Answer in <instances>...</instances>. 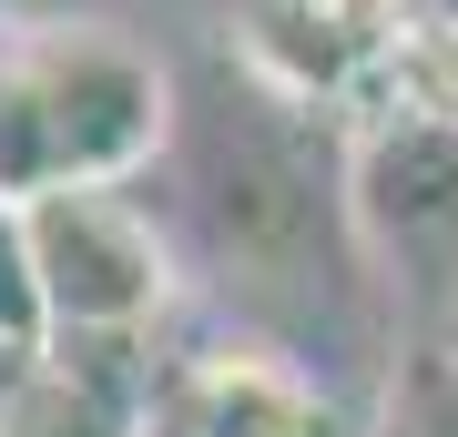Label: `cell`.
Masks as SVG:
<instances>
[{"mask_svg":"<svg viewBox=\"0 0 458 437\" xmlns=\"http://www.w3.org/2000/svg\"><path fill=\"white\" fill-rule=\"evenodd\" d=\"M0 346H41V285L21 255V214L0 204Z\"/></svg>","mask_w":458,"mask_h":437,"instance_id":"9","label":"cell"},{"mask_svg":"<svg viewBox=\"0 0 458 437\" xmlns=\"http://www.w3.org/2000/svg\"><path fill=\"white\" fill-rule=\"evenodd\" d=\"M21 357H31V346H0V397H11V376H21Z\"/></svg>","mask_w":458,"mask_h":437,"instance_id":"10","label":"cell"},{"mask_svg":"<svg viewBox=\"0 0 458 437\" xmlns=\"http://www.w3.org/2000/svg\"><path fill=\"white\" fill-rule=\"evenodd\" d=\"M164 163L194 204V224L214 244L225 275H245L255 295H327L346 285L357 224H346V173L316 153L306 102L265 92L245 62H225L214 81L174 92Z\"/></svg>","mask_w":458,"mask_h":437,"instance_id":"1","label":"cell"},{"mask_svg":"<svg viewBox=\"0 0 458 437\" xmlns=\"http://www.w3.org/2000/svg\"><path fill=\"white\" fill-rule=\"evenodd\" d=\"M164 437H357V417L295 366L285 346H194L153 376V417Z\"/></svg>","mask_w":458,"mask_h":437,"instance_id":"5","label":"cell"},{"mask_svg":"<svg viewBox=\"0 0 458 437\" xmlns=\"http://www.w3.org/2000/svg\"><path fill=\"white\" fill-rule=\"evenodd\" d=\"M132 437H164V427H132Z\"/></svg>","mask_w":458,"mask_h":437,"instance_id":"11","label":"cell"},{"mask_svg":"<svg viewBox=\"0 0 458 437\" xmlns=\"http://www.w3.org/2000/svg\"><path fill=\"white\" fill-rule=\"evenodd\" d=\"M0 437H132V407L113 387L102 357H62V346H31L0 397Z\"/></svg>","mask_w":458,"mask_h":437,"instance_id":"7","label":"cell"},{"mask_svg":"<svg viewBox=\"0 0 458 437\" xmlns=\"http://www.w3.org/2000/svg\"><path fill=\"white\" fill-rule=\"evenodd\" d=\"M11 214L41 285V346L123 357L174 306V244L132 183H51V194H21Z\"/></svg>","mask_w":458,"mask_h":437,"instance_id":"3","label":"cell"},{"mask_svg":"<svg viewBox=\"0 0 458 437\" xmlns=\"http://www.w3.org/2000/svg\"><path fill=\"white\" fill-rule=\"evenodd\" d=\"M357 437H458V346L408 336L387 357V387H377Z\"/></svg>","mask_w":458,"mask_h":437,"instance_id":"8","label":"cell"},{"mask_svg":"<svg viewBox=\"0 0 458 437\" xmlns=\"http://www.w3.org/2000/svg\"><path fill=\"white\" fill-rule=\"evenodd\" d=\"M346 224L397 265L438 275L458 255V122L448 113H377L346 153Z\"/></svg>","mask_w":458,"mask_h":437,"instance_id":"4","label":"cell"},{"mask_svg":"<svg viewBox=\"0 0 458 437\" xmlns=\"http://www.w3.org/2000/svg\"><path fill=\"white\" fill-rule=\"evenodd\" d=\"M387 21H397V0H255L245 31H234V62H245L265 92L327 113V102H346L377 71Z\"/></svg>","mask_w":458,"mask_h":437,"instance_id":"6","label":"cell"},{"mask_svg":"<svg viewBox=\"0 0 458 437\" xmlns=\"http://www.w3.org/2000/svg\"><path fill=\"white\" fill-rule=\"evenodd\" d=\"M174 71L102 21H41L0 51V204L51 183H132L164 163Z\"/></svg>","mask_w":458,"mask_h":437,"instance_id":"2","label":"cell"}]
</instances>
